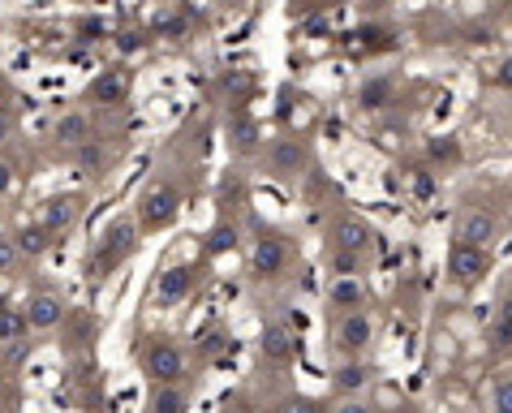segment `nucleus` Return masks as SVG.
<instances>
[{
	"label": "nucleus",
	"mask_w": 512,
	"mask_h": 413,
	"mask_svg": "<svg viewBox=\"0 0 512 413\" xmlns=\"http://www.w3.org/2000/svg\"><path fill=\"white\" fill-rule=\"evenodd\" d=\"M26 319H31V332H52L65 323V302L56 293H35L26 302Z\"/></svg>",
	"instance_id": "nucleus-14"
},
{
	"label": "nucleus",
	"mask_w": 512,
	"mask_h": 413,
	"mask_svg": "<svg viewBox=\"0 0 512 413\" xmlns=\"http://www.w3.org/2000/svg\"><path fill=\"white\" fill-rule=\"evenodd\" d=\"M13 259H22V254L13 250V241H5V237H0V276H5L9 267H13Z\"/></svg>",
	"instance_id": "nucleus-32"
},
{
	"label": "nucleus",
	"mask_w": 512,
	"mask_h": 413,
	"mask_svg": "<svg viewBox=\"0 0 512 413\" xmlns=\"http://www.w3.org/2000/svg\"><path fill=\"white\" fill-rule=\"evenodd\" d=\"M396 413H414V409H396Z\"/></svg>",
	"instance_id": "nucleus-41"
},
{
	"label": "nucleus",
	"mask_w": 512,
	"mask_h": 413,
	"mask_svg": "<svg viewBox=\"0 0 512 413\" xmlns=\"http://www.w3.org/2000/svg\"><path fill=\"white\" fill-rule=\"evenodd\" d=\"M78 31H82V39H87V44H95V39H99V35H108V26H104V22H99V18H95V22L87 18V22H82V26H78Z\"/></svg>",
	"instance_id": "nucleus-33"
},
{
	"label": "nucleus",
	"mask_w": 512,
	"mask_h": 413,
	"mask_svg": "<svg viewBox=\"0 0 512 413\" xmlns=\"http://www.w3.org/2000/svg\"><path fill=\"white\" fill-rule=\"evenodd\" d=\"M495 233H500L495 211H487V207H465L461 211V220H457V241L461 246H487L491 250Z\"/></svg>",
	"instance_id": "nucleus-9"
},
{
	"label": "nucleus",
	"mask_w": 512,
	"mask_h": 413,
	"mask_svg": "<svg viewBox=\"0 0 512 413\" xmlns=\"http://www.w3.org/2000/svg\"><path fill=\"white\" fill-rule=\"evenodd\" d=\"M267 168L276 177H297L306 168V142L302 138H276L267 147Z\"/></svg>",
	"instance_id": "nucleus-12"
},
{
	"label": "nucleus",
	"mask_w": 512,
	"mask_h": 413,
	"mask_svg": "<svg viewBox=\"0 0 512 413\" xmlns=\"http://www.w3.org/2000/svg\"><path fill=\"white\" fill-rule=\"evenodd\" d=\"M366 383H371V366H366L362 358H349V362H340V366L332 370V388H336V392H345V396L362 392Z\"/></svg>",
	"instance_id": "nucleus-17"
},
{
	"label": "nucleus",
	"mask_w": 512,
	"mask_h": 413,
	"mask_svg": "<svg viewBox=\"0 0 512 413\" xmlns=\"http://www.w3.org/2000/svg\"><path fill=\"white\" fill-rule=\"evenodd\" d=\"M332 413H375V409L366 405V401H358V396H345L340 405H332Z\"/></svg>",
	"instance_id": "nucleus-31"
},
{
	"label": "nucleus",
	"mask_w": 512,
	"mask_h": 413,
	"mask_svg": "<svg viewBox=\"0 0 512 413\" xmlns=\"http://www.w3.org/2000/svg\"><path fill=\"white\" fill-rule=\"evenodd\" d=\"M297 353H302V345H297L293 327H284V323H267L263 327V358L272 366H289Z\"/></svg>",
	"instance_id": "nucleus-13"
},
{
	"label": "nucleus",
	"mask_w": 512,
	"mask_h": 413,
	"mask_svg": "<svg viewBox=\"0 0 512 413\" xmlns=\"http://www.w3.org/2000/svg\"><path fill=\"white\" fill-rule=\"evenodd\" d=\"M237 241H241L237 224H233V220H220L216 229L207 233V246H203V254H207V259H220V254H233V250H237Z\"/></svg>",
	"instance_id": "nucleus-21"
},
{
	"label": "nucleus",
	"mask_w": 512,
	"mask_h": 413,
	"mask_svg": "<svg viewBox=\"0 0 512 413\" xmlns=\"http://www.w3.org/2000/svg\"><path fill=\"white\" fill-rule=\"evenodd\" d=\"M78 164H82V168H87V173L95 177V173H99V168H104V164H108V151H104V147H99V142H87V147H78Z\"/></svg>",
	"instance_id": "nucleus-27"
},
{
	"label": "nucleus",
	"mask_w": 512,
	"mask_h": 413,
	"mask_svg": "<svg viewBox=\"0 0 512 413\" xmlns=\"http://www.w3.org/2000/svg\"><path fill=\"white\" fill-rule=\"evenodd\" d=\"M130 74L125 69H104V74H95L91 78V87H87V99L99 108H121L125 99H130Z\"/></svg>",
	"instance_id": "nucleus-10"
},
{
	"label": "nucleus",
	"mask_w": 512,
	"mask_h": 413,
	"mask_svg": "<svg viewBox=\"0 0 512 413\" xmlns=\"http://www.w3.org/2000/svg\"><path fill=\"white\" fill-rule=\"evenodd\" d=\"M229 142H233L237 151H254V147H259V130H254L250 121H241V125H237V134H233Z\"/></svg>",
	"instance_id": "nucleus-29"
},
{
	"label": "nucleus",
	"mask_w": 512,
	"mask_h": 413,
	"mask_svg": "<svg viewBox=\"0 0 512 413\" xmlns=\"http://www.w3.org/2000/svg\"><path fill=\"white\" fill-rule=\"evenodd\" d=\"M327 237H332V250H349V254H358V259H366V254L375 250V229L362 216H353V211H340Z\"/></svg>",
	"instance_id": "nucleus-7"
},
{
	"label": "nucleus",
	"mask_w": 512,
	"mask_h": 413,
	"mask_svg": "<svg viewBox=\"0 0 512 413\" xmlns=\"http://www.w3.org/2000/svg\"><path fill=\"white\" fill-rule=\"evenodd\" d=\"M362 5H366V9H379V5H388V0H362Z\"/></svg>",
	"instance_id": "nucleus-38"
},
{
	"label": "nucleus",
	"mask_w": 512,
	"mask_h": 413,
	"mask_svg": "<svg viewBox=\"0 0 512 413\" xmlns=\"http://www.w3.org/2000/svg\"><path fill=\"white\" fill-rule=\"evenodd\" d=\"M9 130H13V117H9V108H5V104H0V142H5V138H9Z\"/></svg>",
	"instance_id": "nucleus-35"
},
{
	"label": "nucleus",
	"mask_w": 512,
	"mask_h": 413,
	"mask_svg": "<svg viewBox=\"0 0 512 413\" xmlns=\"http://www.w3.org/2000/svg\"><path fill=\"white\" fill-rule=\"evenodd\" d=\"M190 409V396L181 383H160V388L151 392V409L147 413H186Z\"/></svg>",
	"instance_id": "nucleus-20"
},
{
	"label": "nucleus",
	"mask_w": 512,
	"mask_h": 413,
	"mask_svg": "<svg viewBox=\"0 0 512 413\" xmlns=\"http://www.w3.org/2000/svg\"><path fill=\"white\" fill-rule=\"evenodd\" d=\"M487 413H512V370H500L487 383Z\"/></svg>",
	"instance_id": "nucleus-23"
},
{
	"label": "nucleus",
	"mask_w": 512,
	"mask_h": 413,
	"mask_svg": "<svg viewBox=\"0 0 512 413\" xmlns=\"http://www.w3.org/2000/svg\"><path fill=\"white\" fill-rule=\"evenodd\" d=\"M177 216H181V190H177V181H164V177L151 181L147 194L138 198V229L164 233Z\"/></svg>",
	"instance_id": "nucleus-2"
},
{
	"label": "nucleus",
	"mask_w": 512,
	"mask_h": 413,
	"mask_svg": "<svg viewBox=\"0 0 512 413\" xmlns=\"http://www.w3.org/2000/svg\"><path fill=\"white\" fill-rule=\"evenodd\" d=\"M375 345V319L366 310H340L332 323V349L340 358H362Z\"/></svg>",
	"instance_id": "nucleus-4"
},
{
	"label": "nucleus",
	"mask_w": 512,
	"mask_h": 413,
	"mask_svg": "<svg viewBox=\"0 0 512 413\" xmlns=\"http://www.w3.org/2000/svg\"><path fill=\"white\" fill-rule=\"evenodd\" d=\"M26 332H31L26 310H13V306L0 310V345H18V340H26Z\"/></svg>",
	"instance_id": "nucleus-24"
},
{
	"label": "nucleus",
	"mask_w": 512,
	"mask_h": 413,
	"mask_svg": "<svg viewBox=\"0 0 512 413\" xmlns=\"http://www.w3.org/2000/svg\"><path fill=\"white\" fill-rule=\"evenodd\" d=\"M392 78H366L362 82V91H358V104L366 108V112H379V108H388L392 104Z\"/></svg>",
	"instance_id": "nucleus-22"
},
{
	"label": "nucleus",
	"mask_w": 512,
	"mask_h": 413,
	"mask_svg": "<svg viewBox=\"0 0 512 413\" xmlns=\"http://www.w3.org/2000/svg\"><path fill=\"white\" fill-rule=\"evenodd\" d=\"M272 413H332V405H327V401H319V396L289 392V396H280V401L272 405Z\"/></svg>",
	"instance_id": "nucleus-25"
},
{
	"label": "nucleus",
	"mask_w": 512,
	"mask_h": 413,
	"mask_svg": "<svg viewBox=\"0 0 512 413\" xmlns=\"http://www.w3.org/2000/svg\"><path fill=\"white\" fill-rule=\"evenodd\" d=\"M327 297H332L336 310H362L366 306V289L358 284V276H336L332 289H327Z\"/></svg>",
	"instance_id": "nucleus-18"
},
{
	"label": "nucleus",
	"mask_w": 512,
	"mask_h": 413,
	"mask_svg": "<svg viewBox=\"0 0 512 413\" xmlns=\"http://www.w3.org/2000/svg\"><path fill=\"white\" fill-rule=\"evenodd\" d=\"M5 306H9V302H5V289H0V310H5Z\"/></svg>",
	"instance_id": "nucleus-39"
},
{
	"label": "nucleus",
	"mask_w": 512,
	"mask_h": 413,
	"mask_svg": "<svg viewBox=\"0 0 512 413\" xmlns=\"http://www.w3.org/2000/svg\"><path fill=\"white\" fill-rule=\"evenodd\" d=\"M224 413H254V409H246V405H229V409H224Z\"/></svg>",
	"instance_id": "nucleus-37"
},
{
	"label": "nucleus",
	"mask_w": 512,
	"mask_h": 413,
	"mask_svg": "<svg viewBox=\"0 0 512 413\" xmlns=\"http://www.w3.org/2000/svg\"><path fill=\"white\" fill-rule=\"evenodd\" d=\"M13 250H18L22 259H44V254L52 250V233L44 229V224H22V229L13 233Z\"/></svg>",
	"instance_id": "nucleus-16"
},
{
	"label": "nucleus",
	"mask_w": 512,
	"mask_h": 413,
	"mask_svg": "<svg viewBox=\"0 0 512 413\" xmlns=\"http://www.w3.org/2000/svg\"><path fill=\"white\" fill-rule=\"evenodd\" d=\"M327 267H332V276H358L362 259L349 250H327Z\"/></svg>",
	"instance_id": "nucleus-26"
},
{
	"label": "nucleus",
	"mask_w": 512,
	"mask_h": 413,
	"mask_svg": "<svg viewBox=\"0 0 512 413\" xmlns=\"http://www.w3.org/2000/svg\"><path fill=\"white\" fill-rule=\"evenodd\" d=\"M112 44H117L121 56H134V52L147 48V35H142V31H117V35H112Z\"/></svg>",
	"instance_id": "nucleus-28"
},
{
	"label": "nucleus",
	"mask_w": 512,
	"mask_h": 413,
	"mask_svg": "<svg viewBox=\"0 0 512 413\" xmlns=\"http://www.w3.org/2000/svg\"><path fill=\"white\" fill-rule=\"evenodd\" d=\"M495 87H504V91H512V61H504L500 69H495Z\"/></svg>",
	"instance_id": "nucleus-34"
},
{
	"label": "nucleus",
	"mask_w": 512,
	"mask_h": 413,
	"mask_svg": "<svg viewBox=\"0 0 512 413\" xmlns=\"http://www.w3.org/2000/svg\"><path fill=\"white\" fill-rule=\"evenodd\" d=\"M491 272V250L487 246H452L448 250V280L461 284V289H474V284H482Z\"/></svg>",
	"instance_id": "nucleus-5"
},
{
	"label": "nucleus",
	"mask_w": 512,
	"mask_h": 413,
	"mask_svg": "<svg viewBox=\"0 0 512 413\" xmlns=\"http://www.w3.org/2000/svg\"><path fill=\"white\" fill-rule=\"evenodd\" d=\"M487 345H491L495 353L512 349V293L500 302V310H495V319H491V327H487Z\"/></svg>",
	"instance_id": "nucleus-19"
},
{
	"label": "nucleus",
	"mask_w": 512,
	"mask_h": 413,
	"mask_svg": "<svg viewBox=\"0 0 512 413\" xmlns=\"http://www.w3.org/2000/svg\"><path fill=\"white\" fill-rule=\"evenodd\" d=\"M138 250V220L130 216H117L104 229V237H99V246L91 254V263H87V276L91 280H104V272H112V267H121L130 254Z\"/></svg>",
	"instance_id": "nucleus-1"
},
{
	"label": "nucleus",
	"mask_w": 512,
	"mask_h": 413,
	"mask_svg": "<svg viewBox=\"0 0 512 413\" xmlns=\"http://www.w3.org/2000/svg\"><path fill=\"white\" fill-rule=\"evenodd\" d=\"M0 95H5V74H0Z\"/></svg>",
	"instance_id": "nucleus-40"
},
{
	"label": "nucleus",
	"mask_w": 512,
	"mask_h": 413,
	"mask_svg": "<svg viewBox=\"0 0 512 413\" xmlns=\"http://www.w3.org/2000/svg\"><path fill=\"white\" fill-rule=\"evenodd\" d=\"M9 185H13V168L0 164V194H9Z\"/></svg>",
	"instance_id": "nucleus-36"
},
{
	"label": "nucleus",
	"mask_w": 512,
	"mask_h": 413,
	"mask_svg": "<svg viewBox=\"0 0 512 413\" xmlns=\"http://www.w3.org/2000/svg\"><path fill=\"white\" fill-rule=\"evenodd\" d=\"M426 155H431V160H457V138H435V142H426Z\"/></svg>",
	"instance_id": "nucleus-30"
},
{
	"label": "nucleus",
	"mask_w": 512,
	"mask_h": 413,
	"mask_svg": "<svg viewBox=\"0 0 512 413\" xmlns=\"http://www.w3.org/2000/svg\"><path fill=\"white\" fill-rule=\"evenodd\" d=\"M142 375H147L155 388L160 383H181L186 379V349L168 336H155L147 349H142Z\"/></svg>",
	"instance_id": "nucleus-3"
},
{
	"label": "nucleus",
	"mask_w": 512,
	"mask_h": 413,
	"mask_svg": "<svg viewBox=\"0 0 512 413\" xmlns=\"http://www.w3.org/2000/svg\"><path fill=\"white\" fill-rule=\"evenodd\" d=\"M194 280H198V263H173V267H164L160 276H155V306H177V302H186L190 289H194Z\"/></svg>",
	"instance_id": "nucleus-8"
},
{
	"label": "nucleus",
	"mask_w": 512,
	"mask_h": 413,
	"mask_svg": "<svg viewBox=\"0 0 512 413\" xmlns=\"http://www.w3.org/2000/svg\"><path fill=\"white\" fill-rule=\"evenodd\" d=\"M91 134H95L91 112L74 108V112H61V117H56V142H65V147H87Z\"/></svg>",
	"instance_id": "nucleus-15"
},
{
	"label": "nucleus",
	"mask_w": 512,
	"mask_h": 413,
	"mask_svg": "<svg viewBox=\"0 0 512 413\" xmlns=\"http://www.w3.org/2000/svg\"><path fill=\"white\" fill-rule=\"evenodd\" d=\"M78 211H82L78 194H52V198L39 203V224H44L48 233H65V229L78 224Z\"/></svg>",
	"instance_id": "nucleus-11"
},
{
	"label": "nucleus",
	"mask_w": 512,
	"mask_h": 413,
	"mask_svg": "<svg viewBox=\"0 0 512 413\" xmlns=\"http://www.w3.org/2000/svg\"><path fill=\"white\" fill-rule=\"evenodd\" d=\"M284 267H289V241L280 233H259L250 246V276L254 280H276Z\"/></svg>",
	"instance_id": "nucleus-6"
}]
</instances>
